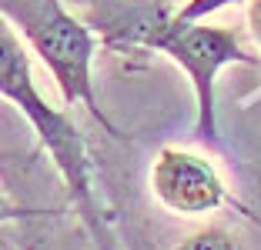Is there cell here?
<instances>
[{"label": "cell", "mask_w": 261, "mask_h": 250, "mask_svg": "<svg viewBox=\"0 0 261 250\" xmlns=\"http://www.w3.org/2000/svg\"><path fill=\"white\" fill-rule=\"evenodd\" d=\"M108 47H141L168 53L188 74L198 97V137L218 140L215 134V80L231 64H261L231 27H211L204 20H185L177 10L141 7L111 23Z\"/></svg>", "instance_id": "cell-1"}, {"label": "cell", "mask_w": 261, "mask_h": 250, "mask_svg": "<svg viewBox=\"0 0 261 250\" xmlns=\"http://www.w3.org/2000/svg\"><path fill=\"white\" fill-rule=\"evenodd\" d=\"M151 190L168 210L185 217L215 213L231 200L218 167L207 157L177 150V147H164L158 153L151 167Z\"/></svg>", "instance_id": "cell-4"}, {"label": "cell", "mask_w": 261, "mask_h": 250, "mask_svg": "<svg viewBox=\"0 0 261 250\" xmlns=\"http://www.w3.org/2000/svg\"><path fill=\"white\" fill-rule=\"evenodd\" d=\"M0 90L10 104H17V110L37 130L40 144L47 147V153L57 167V174L67 183L74 207L81 210L91 234L97 237V247L111 250L104 217H100L97 197H94V177H91L94 167H91V153H87V140L61 107L40 97L37 83H34V70H31V53H27L23 40L17 37V30L7 20L0 27Z\"/></svg>", "instance_id": "cell-2"}, {"label": "cell", "mask_w": 261, "mask_h": 250, "mask_svg": "<svg viewBox=\"0 0 261 250\" xmlns=\"http://www.w3.org/2000/svg\"><path fill=\"white\" fill-rule=\"evenodd\" d=\"M238 4H245V0H188V4L177 7V17H185V20H207L211 14H218L224 7H238Z\"/></svg>", "instance_id": "cell-6"}, {"label": "cell", "mask_w": 261, "mask_h": 250, "mask_svg": "<svg viewBox=\"0 0 261 250\" xmlns=\"http://www.w3.org/2000/svg\"><path fill=\"white\" fill-rule=\"evenodd\" d=\"M251 34H254V44L261 50V0H251Z\"/></svg>", "instance_id": "cell-7"}, {"label": "cell", "mask_w": 261, "mask_h": 250, "mask_svg": "<svg viewBox=\"0 0 261 250\" xmlns=\"http://www.w3.org/2000/svg\"><path fill=\"white\" fill-rule=\"evenodd\" d=\"M174 250H241V247L224 227H204V230H198V234L185 237Z\"/></svg>", "instance_id": "cell-5"}, {"label": "cell", "mask_w": 261, "mask_h": 250, "mask_svg": "<svg viewBox=\"0 0 261 250\" xmlns=\"http://www.w3.org/2000/svg\"><path fill=\"white\" fill-rule=\"evenodd\" d=\"M0 7H4V20L50 70L64 104L87 107L94 120L117 137V127L108 120L94 93L91 64L97 53V37L91 27H84L74 14H67L61 0H0Z\"/></svg>", "instance_id": "cell-3"}]
</instances>
